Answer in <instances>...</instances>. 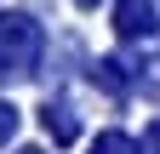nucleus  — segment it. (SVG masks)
I'll list each match as a JSON object with an SVG mask.
<instances>
[{"label": "nucleus", "instance_id": "1", "mask_svg": "<svg viewBox=\"0 0 160 154\" xmlns=\"http://www.w3.org/2000/svg\"><path fill=\"white\" fill-rule=\"evenodd\" d=\"M34 57H40V29H34V17L6 12V17H0V86L34 74Z\"/></svg>", "mask_w": 160, "mask_h": 154}, {"label": "nucleus", "instance_id": "2", "mask_svg": "<svg viewBox=\"0 0 160 154\" xmlns=\"http://www.w3.org/2000/svg\"><path fill=\"white\" fill-rule=\"evenodd\" d=\"M114 29L126 34V40H149V34L160 29L154 0H120V6H114Z\"/></svg>", "mask_w": 160, "mask_h": 154}, {"label": "nucleus", "instance_id": "3", "mask_svg": "<svg viewBox=\"0 0 160 154\" xmlns=\"http://www.w3.org/2000/svg\"><path fill=\"white\" fill-rule=\"evenodd\" d=\"M40 126H46L57 143H74V137H80V120H74L69 103H46V108H40Z\"/></svg>", "mask_w": 160, "mask_h": 154}, {"label": "nucleus", "instance_id": "4", "mask_svg": "<svg viewBox=\"0 0 160 154\" xmlns=\"http://www.w3.org/2000/svg\"><path fill=\"white\" fill-rule=\"evenodd\" d=\"M92 154H143V143L126 137V131H103V137L92 143Z\"/></svg>", "mask_w": 160, "mask_h": 154}, {"label": "nucleus", "instance_id": "5", "mask_svg": "<svg viewBox=\"0 0 160 154\" xmlns=\"http://www.w3.org/2000/svg\"><path fill=\"white\" fill-rule=\"evenodd\" d=\"M12 131H17V108L0 103V143H12Z\"/></svg>", "mask_w": 160, "mask_h": 154}, {"label": "nucleus", "instance_id": "6", "mask_svg": "<svg viewBox=\"0 0 160 154\" xmlns=\"http://www.w3.org/2000/svg\"><path fill=\"white\" fill-rule=\"evenodd\" d=\"M143 154H160V114L143 126Z\"/></svg>", "mask_w": 160, "mask_h": 154}, {"label": "nucleus", "instance_id": "7", "mask_svg": "<svg viewBox=\"0 0 160 154\" xmlns=\"http://www.w3.org/2000/svg\"><path fill=\"white\" fill-rule=\"evenodd\" d=\"M74 6H97V0H74Z\"/></svg>", "mask_w": 160, "mask_h": 154}, {"label": "nucleus", "instance_id": "8", "mask_svg": "<svg viewBox=\"0 0 160 154\" xmlns=\"http://www.w3.org/2000/svg\"><path fill=\"white\" fill-rule=\"evenodd\" d=\"M23 154H40V148H23Z\"/></svg>", "mask_w": 160, "mask_h": 154}]
</instances>
